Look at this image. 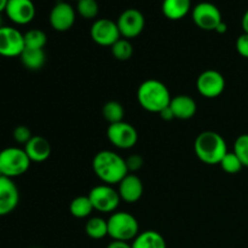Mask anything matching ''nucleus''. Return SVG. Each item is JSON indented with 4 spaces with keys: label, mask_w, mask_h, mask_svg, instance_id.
Segmentation results:
<instances>
[{
    "label": "nucleus",
    "mask_w": 248,
    "mask_h": 248,
    "mask_svg": "<svg viewBox=\"0 0 248 248\" xmlns=\"http://www.w3.org/2000/svg\"><path fill=\"white\" fill-rule=\"evenodd\" d=\"M94 174L103 184L115 186L128 174L126 160L113 150H102L94 155L92 160Z\"/></svg>",
    "instance_id": "1"
},
{
    "label": "nucleus",
    "mask_w": 248,
    "mask_h": 248,
    "mask_svg": "<svg viewBox=\"0 0 248 248\" xmlns=\"http://www.w3.org/2000/svg\"><path fill=\"white\" fill-rule=\"evenodd\" d=\"M171 93L164 82L160 80L148 79L140 85L137 90V101L144 110L157 113L164 110L171 103Z\"/></svg>",
    "instance_id": "2"
},
{
    "label": "nucleus",
    "mask_w": 248,
    "mask_h": 248,
    "mask_svg": "<svg viewBox=\"0 0 248 248\" xmlns=\"http://www.w3.org/2000/svg\"><path fill=\"white\" fill-rule=\"evenodd\" d=\"M194 150L203 164L219 165L228 153V145L222 135L215 131H203L196 137Z\"/></svg>",
    "instance_id": "3"
},
{
    "label": "nucleus",
    "mask_w": 248,
    "mask_h": 248,
    "mask_svg": "<svg viewBox=\"0 0 248 248\" xmlns=\"http://www.w3.org/2000/svg\"><path fill=\"white\" fill-rule=\"evenodd\" d=\"M31 159L23 148L9 147L0 152V173L7 178H16L31 167Z\"/></svg>",
    "instance_id": "4"
},
{
    "label": "nucleus",
    "mask_w": 248,
    "mask_h": 248,
    "mask_svg": "<svg viewBox=\"0 0 248 248\" xmlns=\"http://www.w3.org/2000/svg\"><path fill=\"white\" fill-rule=\"evenodd\" d=\"M108 236L116 241H131L140 234V224L135 216L127 212H114L107 219Z\"/></svg>",
    "instance_id": "5"
},
{
    "label": "nucleus",
    "mask_w": 248,
    "mask_h": 248,
    "mask_svg": "<svg viewBox=\"0 0 248 248\" xmlns=\"http://www.w3.org/2000/svg\"><path fill=\"white\" fill-rule=\"evenodd\" d=\"M89 198L94 210L101 213H114L121 201L119 191L109 184H101L92 188Z\"/></svg>",
    "instance_id": "6"
},
{
    "label": "nucleus",
    "mask_w": 248,
    "mask_h": 248,
    "mask_svg": "<svg viewBox=\"0 0 248 248\" xmlns=\"http://www.w3.org/2000/svg\"><path fill=\"white\" fill-rule=\"evenodd\" d=\"M107 138L115 148L127 150L137 144L138 132L131 124L121 121L108 126Z\"/></svg>",
    "instance_id": "7"
},
{
    "label": "nucleus",
    "mask_w": 248,
    "mask_h": 248,
    "mask_svg": "<svg viewBox=\"0 0 248 248\" xmlns=\"http://www.w3.org/2000/svg\"><path fill=\"white\" fill-rule=\"evenodd\" d=\"M193 21L202 31H216L223 22L222 12L215 4L208 1L199 2L193 9Z\"/></svg>",
    "instance_id": "8"
},
{
    "label": "nucleus",
    "mask_w": 248,
    "mask_h": 248,
    "mask_svg": "<svg viewBox=\"0 0 248 248\" xmlns=\"http://www.w3.org/2000/svg\"><path fill=\"white\" fill-rule=\"evenodd\" d=\"M24 35L17 28L2 26L0 28V56L19 57L24 51Z\"/></svg>",
    "instance_id": "9"
},
{
    "label": "nucleus",
    "mask_w": 248,
    "mask_h": 248,
    "mask_svg": "<svg viewBox=\"0 0 248 248\" xmlns=\"http://www.w3.org/2000/svg\"><path fill=\"white\" fill-rule=\"evenodd\" d=\"M90 35L97 45L109 46V47H111L119 39H121L118 24L109 18L96 19L90 29Z\"/></svg>",
    "instance_id": "10"
},
{
    "label": "nucleus",
    "mask_w": 248,
    "mask_h": 248,
    "mask_svg": "<svg viewBox=\"0 0 248 248\" xmlns=\"http://www.w3.org/2000/svg\"><path fill=\"white\" fill-rule=\"evenodd\" d=\"M196 89L205 98H217L224 92L225 79L218 70L207 69L198 77Z\"/></svg>",
    "instance_id": "11"
},
{
    "label": "nucleus",
    "mask_w": 248,
    "mask_h": 248,
    "mask_svg": "<svg viewBox=\"0 0 248 248\" xmlns=\"http://www.w3.org/2000/svg\"><path fill=\"white\" fill-rule=\"evenodd\" d=\"M116 24L120 31L121 38L133 39L137 38L145 27L144 15L137 9H127L121 12Z\"/></svg>",
    "instance_id": "12"
},
{
    "label": "nucleus",
    "mask_w": 248,
    "mask_h": 248,
    "mask_svg": "<svg viewBox=\"0 0 248 248\" xmlns=\"http://www.w3.org/2000/svg\"><path fill=\"white\" fill-rule=\"evenodd\" d=\"M77 12L74 7L67 1L56 2L55 6L51 9L50 12V24L55 31H67L74 26Z\"/></svg>",
    "instance_id": "13"
},
{
    "label": "nucleus",
    "mask_w": 248,
    "mask_h": 248,
    "mask_svg": "<svg viewBox=\"0 0 248 248\" xmlns=\"http://www.w3.org/2000/svg\"><path fill=\"white\" fill-rule=\"evenodd\" d=\"M35 5L31 0H9L5 14L11 22L18 26L31 23L35 17Z\"/></svg>",
    "instance_id": "14"
},
{
    "label": "nucleus",
    "mask_w": 248,
    "mask_h": 248,
    "mask_svg": "<svg viewBox=\"0 0 248 248\" xmlns=\"http://www.w3.org/2000/svg\"><path fill=\"white\" fill-rule=\"evenodd\" d=\"M19 202V191L11 178L0 176V217L10 215Z\"/></svg>",
    "instance_id": "15"
},
{
    "label": "nucleus",
    "mask_w": 248,
    "mask_h": 248,
    "mask_svg": "<svg viewBox=\"0 0 248 248\" xmlns=\"http://www.w3.org/2000/svg\"><path fill=\"white\" fill-rule=\"evenodd\" d=\"M118 186V191L121 200L127 203L137 202L138 200H140L143 191H144L143 182L135 173H128Z\"/></svg>",
    "instance_id": "16"
},
{
    "label": "nucleus",
    "mask_w": 248,
    "mask_h": 248,
    "mask_svg": "<svg viewBox=\"0 0 248 248\" xmlns=\"http://www.w3.org/2000/svg\"><path fill=\"white\" fill-rule=\"evenodd\" d=\"M172 113H173L174 119L179 120H189L193 118L198 110L195 99L191 98L188 94H178L173 97L170 103Z\"/></svg>",
    "instance_id": "17"
},
{
    "label": "nucleus",
    "mask_w": 248,
    "mask_h": 248,
    "mask_svg": "<svg viewBox=\"0 0 248 248\" xmlns=\"http://www.w3.org/2000/svg\"><path fill=\"white\" fill-rule=\"evenodd\" d=\"M23 149L31 162H44L51 155L50 142L41 136H33Z\"/></svg>",
    "instance_id": "18"
},
{
    "label": "nucleus",
    "mask_w": 248,
    "mask_h": 248,
    "mask_svg": "<svg viewBox=\"0 0 248 248\" xmlns=\"http://www.w3.org/2000/svg\"><path fill=\"white\" fill-rule=\"evenodd\" d=\"M161 10L166 18L179 21L190 12L191 0H164Z\"/></svg>",
    "instance_id": "19"
},
{
    "label": "nucleus",
    "mask_w": 248,
    "mask_h": 248,
    "mask_svg": "<svg viewBox=\"0 0 248 248\" xmlns=\"http://www.w3.org/2000/svg\"><path fill=\"white\" fill-rule=\"evenodd\" d=\"M132 248H167V245L160 232L155 230H145L140 232L133 240Z\"/></svg>",
    "instance_id": "20"
},
{
    "label": "nucleus",
    "mask_w": 248,
    "mask_h": 248,
    "mask_svg": "<svg viewBox=\"0 0 248 248\" xmlns=\"http://www.w3.org/2000/svg\"><path fill=\"white\" fill-rule=\"evenodd\" d=\"M19 58H21L22 64L29 70L41 69L46 62V55L44 50L24 48V51L19 56Z\"/></svg>",
    "instance_id": "21"
},
{
    "label": "nucleus",
    "mask_w": 248,
    "mask_h": 248,
    "mask_svg": "<svg viewBox=\"0 0 248 248\" xmlns=\"http://www.w3.org/2000/svg\"><path fill=\"white\" fill-rule=\"evenodd\" d=\"M93 211L94 208L92 206L89 195L77 196L75 199H73L69 205L70 215L75 218H79V219H84V218L90 217Z\"/></svg>",
    "instance_id": "22"
},
{
    "label": "nucleus",
    "mask_w": 248,
    "mask_h": 248,
    "mask_svg": "<svg viewBox=\"0 0 248 248\" xmlns=\"http://www.w3.org/2000/svg\"><path fill=\"white\" fill-rule=\"evenodd\" d=\"M87 236L93 240H101L108 235V222L102 217L90 218L85 225Z\"/></svg>",
    "instance_id": "23"
},
{
    "label": "nucleus",
    "mask_w": 248,
    "mask_h": 248,
    "mask_svg": "<svg viewBox=\"0 0 248 248\" xmlns=\"http://www.w3.org/2000/svg\"><path fill=\"white\" fill-rule=\"evenodd\" d=\"M102 115L109 123V125L124 121L125 109L123 104L116 101H109L102 108Z\"/></svg>",
    "instance_id": "24"
},
{
    "label": "nucleus",
    "mask_w": 248,
    "mask_h": 248,
    "mask_svg": "<svg viewBox=\"0 0 248 248\" xmlns=\"http://www.w3.org/2000/svg\"><path fill=\"white\" fill-rule=\"evenodd\" d=\"M24 35V46L26 48H33V50H44L46 43H47V36L45 31L41 29H31Z\"/></svg>",
    "instance_id": "25"
},
{
    "label": "nucleus",
    "mask_w": 248,
    "mask_h": 248,
    "mask_svg": "<svg viewBox=\"0 0 248 248\" xmlns=\"http://www.w3.org/2000/svg\"><path fill=\"white\" fill-rule=\"evenodd\" d=\"M111 55L118 61H128L133 55V46L128 39L121 38L110 47Z\"/></svg>",
    "instance_id": "26"
},
{
    "label": "nucleus",
    "mask_w": 248,
    "mask_h": 248,
    "mask_svg": "<svg viewBox=\"0 0 248 248\" xmlns=\"http://www.w3.org/2000/svg\"><path fill=\"white\" fill-rule=\"evenodd\" d=\"M219 165L223 171L229 174H236L244 169V165L234 152H228Z\"/></svg>",
    "instance_id": "27"
},
{
    "label": "nucleus",
    "mask_w": 248,
    "mask_h": 248,
    "mask_svg": "<svg viewBox=\"0 0 248 248\" xmlns=\"http://www.w3.org/2000/svg\"><path fill=\"white\" fill-rule=\"evenodd\" d=\"M77 11L82 18H96L99 11L98 2L96 0H79L77 4Z\"/></svg>",
    "instance_id": "28"
},
{
    "label": "nucleus",
    "mask_w": 248,
    "mask_h": 248,
    "mask_svg": "<svg viewBox=\"0 0 248 248\" xmlns=\"http://www.w3.org/2000/svg\"><path fill=\"white\" fill-rule=\"evenodd\" d=\"M232 152L237 155L244 167H248V133L240 135L236 138Z\"/></svg>",
    "instance_id": "29"
},
{
    "label": "nucleus",
    "mask_w": 248,
    "mask_h": 248,
    "mask_svg": "<svg viewBox=\"0 0 248 248\" xmlns=\"http://www.w3.org/2000/svg\"><path fill=\"white\" fill-rule=\"evenodd\" d=\"M12 136H14L15 142L19 143V144H23V145H26L27 143L31 140V137H33V136H31V130H29V128L24 125L17 126V127L14 130Z\"/></svg>",
    "instance_id": "30"
},
{
    "label": "nucleus",
    "mask_w": 248,
    "mask_h": 248,
    "mask_svg": "<svg viewBox=\"0 0 248 248\" xmlns=\"http://www.w3.org/2000/svg\"><path fill=\"white\" fill-rule=\"evenodd\" d=\"M143 164H144V160H143L140 155H131V156L126 159V166H127L128 173L138 171L143 166Z\"/></svg>",
    "instance_id": "31"
},
{
    "label": "nucleus",
    "mask_w": 248,
    "mask_h": 248,
    "mask_svg": "<svg viewBox=\"0 0 248 248\" xmlns=\"http://www.w3.org/2000/svg\"><path fill=\"white\" fill-rule=\"evenodd\" d=\"M236 51L240 56H242L244 58L248 60V34L244 33L237 38L236 44Z\"/></svg>",
    "instance_id": "32"
},
{
    "label": "nucleus",
    "mask_w": 248,
    "mask_h": 248,
    "mask_svg": "<svg viewBox=\"0 0 248 248\" xmlns=\"http://www.w3.org/2000/svg\"><path fill=\"white\" fill-rule=\"evenodd\" d=\"M159 115H160V118L162 119V120H166V121H171V120H173V119H174V115H173V113H172L170 106L167 107V108H165L162 111H160Z\"/></svg>",
    "instance_id": "33"
},
{
    "label": "nucleus",
    "mask_w": 248,
    "mask_h": 248,
    "mask_svg": "<svg viewBox=\"0 0 248 248\" xmlns=\"http://www.w3.org/2000/svg\"><path fill=\"white\" fill-rule=\"evenodd\" d=\"M107 248H132V245H130L126 241H116V240H113L107 246Z\"/></svg>",
    "instance_id": "34"
},
{
    "label": "nucleus",
    "mask_w": 248,
    "mask_h": 248,
    "mask_svg": "<svg viewBox=\"0 0 248 248\" xmlns=\"http://www.w3.org/2000/svg\"><path fill=\"white\" fill-rule=\"evenodd\" d=\"M241 26H242V29H244V33L248 34V9L246 10V12L244 14V16H242Z\"/></svg>",
    "instance_id": "35"
},
{
    "label": "nucleus",
    "mask_w": 248,
    "mask_h": 248,
    "mask_svg": "<svg viewBox=\"0 0 248 248\" xmlns=\"http://www.w3.org/2000/svg\"><path fill=\"white\" fill-rule=\"evenodd\" d=\"M227 31H228V26H227V23H224V22H222V23H220L219 26L216 28V31L219 34H224Z\"/></svg>",
    "instance_id": "36"
},
{
    "label": "nucleus",
    "mask_w": 248,
    "mask_h": 248,
    "mask_svg": "<svg viewBox=\"0 0 248 248\" xmlns=\"http://www.w3.org/2000/svg\"><path fill=\"white\" fill-rule=\"evenodd\" d=\"M7 1H9V0H0V14H1L2 11H5V9H6Z\"/></svg>",
    "instance_id": "37"
},
{
    "label": "nucleus",
    "mask_w": 248,
    "mask_h": 248,
    "mask_svg": "<svg viewBox=\"0 0 248 248\" xmlns=\"http://www.w3.org/2000/svg\"><path fill=\"white\" fill-rule=\"evenodd\" d=\"M2 27V19H1V16H0V28Z\"/></svg>",
    "instance_id": "38"
},
{
    "label": "nucleus",
    "mask_w": 248,
    "mask_h": 248,
    "mask_svg": "<svg viewBox=\"0 0 248 248\" xmlns=\"http://www.w3.org/2000/svg\"><path fill=\"white\" fill-rule=\"evenodd\" d=\"M75 1H79V0H75Z\"/></svg>",
    "instance_id": "39"
},
{
    "label": "nucleus",
    "mask_w": 248,
    "mask_h": 248,
    "mask_svg": "<svg viewBox=\"0 0 248 248\" xmlns=\"http://www.w3.org/2000/svg\"><path fill=\"white\" fill-rule=\"evenodd\" d=\"M0 176H1V173H0Z\"/></svg>",
    "instance_id": "40"
}]
</instances>
